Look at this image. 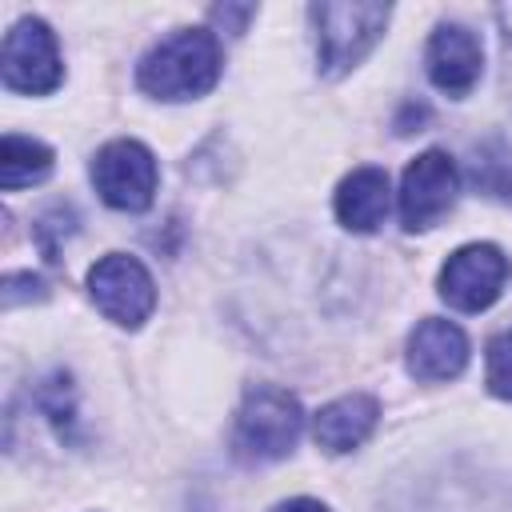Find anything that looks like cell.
Wrapping results in <instances>:
<instances>
[{"label": "cell", "instance_id": "obj_5", "mask_svg": "<svg viewBox=\"0 0 512 512\" xmlns=\"http://www.w3.org/2000/svg\"><path fill=\"white\" fill-rule=\"evenodd\" d=\"M156 156L140 140H112L92 160V184L116 212H144L156 196Z\"/></svg>", "mask_w": 512, "mask_h": 512}, {"label": "cell", "instance_id": "obj_11", "mask_svg": "<svg viewBox=\"0 0 512 512\" xmlns=\"http://www.w3.org/2000/svg\"><path fill=\"white\" fill-rule=\"evenodd\" d=\"M376 420H380L376 396H368V392H348V396H340V400H332V404H324V408L316 412L312 436H316V444H320L324 452L340 456V452L360 448V444L372 436Z\"/></svg>", "mask_w": 512, "mask_h": 512}, {"label": "cell", "instance_id": "obj_19", "mask_svg": "<svg viewBox=\"0 0 512 512\" xmlns=\"http://www.w3.org/2000/svg\"><path fill=\"white\" fill-rule=\"evenodd\" d=\"M272 512H328L320 500H308V496H296V500H284V504H276Z\"/></svg>", "mask_w": 512, "mask_h": 512}, {"label": "cell", "instance_id": "obj_1", "mask_svg": "<svg viewBox=\"0 0 512 512\" xmlns=\"http://www.w3.org/2000/svg\"><path fill=\"white\" fill-rule=\"evenodd\" d=\"M220 40L208 28H180L160 40L136 68V80L156 100H196L220 80Z\"/></svg>", "mask_w": 512, "mask_h": 512}, {"label": "cell", "instance_id": "obj_7", "mask_svg": "<svg viewBox=\"0 0 512 512\" xmlns=\"http://www.w3.org/2000/svg\"><path fill=\"white\" fill-rule=\"evenodd\" d=\"M512 276V260L496 244H464L440 268V300L456 312H484Z\"/></svg>", "mask_w": 512, "mask_h": 512}, {"label": "cell", "instance_id": "obj_13", "mask_svg": "<svg viewBox=\"0 0 512 512\" xmlns=\"http://www.w3.org/2000/svg\"><path fill=\"white\" fill-rule=\"evenodd\" d=\"M52 172V148L32 140V136H16L8 132L0 140V188L16 192L28 184H40Z\"/></svg>", "mask_w": 512, "mask_h": 512}, {"label": "cell", "instance_id": "obj_8", "mask_svg": "<svg viewBox=\"0 0 512 512\" xmlns=\"http://www.w3.org/2000/svg\"><path fill=\"white\" fill-rule=\"evenodd\" d=\"M456 192H460V172H456L452 156L440 152V148L420 152L404 168V180H400V220H404V228L408 232L432 228L456 204Z\"/></svg>", "mask_w": 512, "mask_h": 512}, {"label": "cell", "instance_id": "obj_17", "mask_svg": "<svg viewBox=\"0 0 512 512\" xmlns=\"http://www.w3.org/2000/svg\"><path fill=\"white\" fill-rule=\"evenodd\" d=\"M32 232H36L40 252L56 264V260H60V256H56V252H60V232H64V236L72 232V212H68V208H52L48 216H40V220H36V228H32Z\"/></svg>", "mask_w": 512, "mask_h": 512}, {"label": "cell", "instance_id": "obj_3", "mask_svg": "<svg viewBox=\"0 0 512 512\" xmlns=\"http://www.w3.org/2000/svg\"><path fill=\"white\" fill-rule=\"evenodd\" d=\"M320 44V72L328 80L352 72L384 36L392 8L388 4H312L308 8Z\"/></svg>", "mask_w": 512, "mask_h": 512}, {"label": "cell", "instance_id": "obj_12", "mask_svg": "<svg viewBox=\"0 0 512 512\" xmlns=\"http://www.w3.org/2000/svg\"><path fill=\"white\" fill-rule=\"evenodd\" d=\"M388 216V172L384 168H352L336 188V220L348 232H372Z\"/></svg>", "mask_w": 512, "mask_h": 512}, {"label": "cell", "instance_id": "obj_4", "mask_svg": "<svg viewBox=\"0 0 512 512\" xmlns=\"http://www.w3.org/2000/svg\"><path fill=\"white\" fill-rule=\"evenodd\" d=\"M0 72H4V88H12V92H28V96L52 92L64 80V64H60L52 28L36 16L16 20L4 36Z\"/></svg>", "mask_w": 512, "mask_h": 512}, {"label": "cell", "instance_id": "obj_18", "mask_svg": "<svg viewBox=\"0 0 512 512\" xmlns=\"http://www.w3.org/2000/svg\"><path fill=\"white\" fill-rule=\"evenodd\" d=\"M252 16H256L252 4H220V8H212V24H220V28L232 32V36H240Z\"/></svg>", "mask_w": 512, "mask_h": 512}, {"label": "cell", "instance_id": "obj_20", "mask_svg": "<svg viewBox=\"0 0 512 512\" xmlns=\"http://www.w3.org/2000/svg\"><path fill=\"white\" fill-rule=\"evenodd\" d=\"M496 20H500V28H504V36H508V44H512V4L496 8Z\"/></svg>", "mask_w": 512, "mask_h": 512}, {"label": "cell", "instance_id": "obj_6", "mask_svg": "<svg viewBox=\"0 0 512 512\" xmlns=\"http://www.w3.org/2000/svg\"><path fill=\"white\" fill-rule=\"evenodd\" d=\"M88 292H92L96 308L120 328H140L156 308V284H152L148 268L124 252H108L104 260L92 264Z\"/></svg>", "mask_w": 512, "mask_h": 512}, {"label": "cell", "instance_id": "obj_16", "mask_svg": "<svg viewBox=\"0 0 512 512\" xmlns=\"http://www.w3.org/2000/svg\"><path fill=\"white\" fill-rule=\"evenodd\" d=\"M488 392L512 400V332L488 340Z\"/></svg>", "mask_w": 512, "mask_h": 512}, {"label": "cell", "instance_id": "obj_10", "mask_svg": "<svg viewBox=\"0 0 512 512\" xmlns=\"http://www.w3.org/2000/svg\"><path fill=\"white\" fill-rule=\"evenodd\" d=\"M468 364V336L440 316H428L412 328L408 336V372L416 380L440 384V380H456Z\"/></svg>", "mask_w": 512, "mask_h": 512}, {"label": "cell", "instance_id": "obj_9", "mask_svg": "<svg viewBox=\"0 0 512 512\" xmlns=\"http://www.w3.org/2000/svg\"><path fill=\"white\" fill-rule=\"evenodd\" d=\"M484 72V44L472 28L464 24H436L428 40V76L440 92L448 96H468Z\"/></svg>", "mask_w": 512, "mask_h": 512}, {"label": "cell", "instance_id": "obj_2", "mask_svg": "<svg viewBox=\"0 0 512 512\" xmlns=\"http://www.w3.org/2000/svg\"><path fill=\"white\" fill-rule=\"evenodd\" d=\"M304 428L300 400L288 388L256 384L244 392L236 424H232V456L240 464H268L296 448Z\"/></svg>", "mask_w": 512, "mask_h": 512}, {"label": "cell", "instance_id": "obj_14", "mask_svg": "<svg viewBox=\"0 0 512 512\" xmlns=\"http://www.w3.org/2000/svg\"><path fill=\"white\" fill-rule=\"evenodd\" d=\"M468 176H472L476 192H484L492 200H512V144L500 136L476 144L472 160H468Z\"/></svg>", "mask_w": 512, "mask_h": 512}, {"label": "cell", "instance_id": "obj_15", "mask_svg": "<svg viewBox=\"0 0 512 512\" xmlns=\"http://www.w3.org/2000/svg\"><path fill=\"white\" fill-rule=\"evenodd\" d=\"M36 404H40V412L56 424V432H60V436L76 424V408H72V380H68L64 372H52V376L36 388Z\"/></svg>", "mask_w": 512, "mask_h": 512}]
</instances>
